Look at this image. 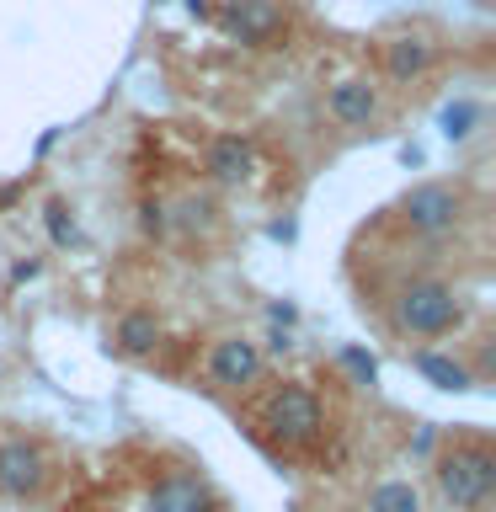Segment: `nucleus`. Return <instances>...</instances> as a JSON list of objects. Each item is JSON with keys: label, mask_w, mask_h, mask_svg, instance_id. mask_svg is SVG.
I'll return each instance as SVG.
<instances>
[{"label": "nucleus", "mask_w": 496, "mask_h": 512, "mask_svg": "<svg viewBox=\"0 0 496 512\" xmlns=\"http://www.w3.org/2000/svg\"><path fill=\"white\" fill-rule=\"evenodd\" d=\"M432 486H438L443 507L454 512H486L496 496V448L486 438H454L432 459Z\"/></svg>", "instance_id": "nucleus-2"}, {"label": "nucleus", "mask_w": 496, "mask_h": 512, "mask_svg": "<svg viewBox=\"0 0 496 512\" xmlns=\"http://www.w3.org/2000/svg\"><path fill=\"white\" fill-rule=\"evenodd\" d=\"M219 27L230 32L235 43H246V48H278L283 11L272 6V0H230V6L219 11Z\"/></svg>", "instance_id": "nucleus-9"}, {"label": "nucleus", "mask_w": 496, "mask_h": 512, "mask_svg": "<svg viewBox=\"0 0 496 512\" xmlns=\"http://www.w3.org/2000/svg\"><path fill=\"white\" fill-rule=\"evenodd\" d=\"M256 171V144L246 134H214L203 144V176L214 187H240Z\"/></svg>", "instance_id": "nucleus-10"}, {"label": "nucleus", "mask_w": 496, "mask_h": 512, "mask_svg": "<svg viewBox=\"0 0 496 512\" xmlns=\"http://www.w3.org/2000/svg\"><path fill=\"white\" fill-rule=\"evenodd\" d=\"M166 342V326H160L155 310H123L112 320V347L123 358H155V347Z\"/></svg>", "instance_id": "nucleus-12"}, {"label": "nucleus", "mask_w": 496, "mask_h": 512, "mask_svg": "<svg viewBox=\"0 0 496 512\" xmlns=\"http://www.w3.org/2000/svg\"><path fill=\"white\" fill-rule=\"evenodd\" d=\"M176 208H182V214H176V224H182V230H208V224H214V214H219V208L208 203V198H198V192H192V198H182Z\"/></svg>", "instance_id": "nucleus-16"}, {"label": "nucleus", "mask_w": 496, "mask_h": 512, "mask_svg": "<svg viewBox=\"0 0 496 512\" xmlns=\"http://www.w3.org/2000/svg\"><path fill=\"white\" fill-rule=\"evenodd\" d=\"M144 512H214V491L198 470H166L150 486Z\"/></svg>", "instance_id": "nucleus-11"}, {"label": "nucleus", "mask_w": 496, "mask_h": 512, "mask_svg": "<svg viewBox=\"0 0 496 512\" xmlns=\"http://www.w3.org/2000/svg\"><path fill=\"white\" fill-rule=\"evenodd\" d=\"M262 374H267V352L256 347L251 336H219V342H208V358H203L208 390L235 395V390L262 384Z\"/></svg>", "instance_id": "nucleus-5"}, {"label": "nucleus", "mask_w": 496, "mask_h": 512, "mask_svg": "<svg viewBox=\"0 0 496 512\" xmlns=\"http://www.w3.org/2000/svg\"><path fill=\"white\" fill-rule=\"evenodd\" d=\"M443 48L427 38V32H390V38L379 43V64L384 75L395 80V86H416V80H427L438 70Z\"/></svg>", "instance_id": "nucleus-8"}, {"label": "nucleus", "mask_w": 496, "mask_h": 512, "mask_svg": "<svg viewBox=\"0 0 496 512\" xmlns=\"http://www.w3.org/2000/svg\"><path fill=\"white\" fill-rule=\"evenodd\" d=\"M326 118L336 128H347V134H368V128H379V118H384V96H379L374 80L342 75L326 86Z\"/></svg>", "instance_id": "nucleus-7"}, {"label": "nucleus", "mask_w": 496, "mask_h": 512, "mask_svg": "<svg viewBox=\"0 0 496 512\" xmlns=\"http://www.w3.org/2000/svg\"><path fill=\"white\" fill-rule=\"evenodd\" d=\"M464 214H470V198H464V187H454V182H416V187L400 192L395 208H390V219L416 240L454 235L464 224Z\"/></svg>", "instance_id": "nucleus-3"}, {"label": "nucleus", "mask_w": 496, "mask_h": 512, "mask_svg": "<svg viewBox=\"0 0 496 512\" xmlns=\"http://www.w3.org/2000/svg\"><path fill=\"white\" fill-rule=\"evenodd\" d=\"M363 512H427V496H422V486L390 475V480H374V486H368Z\"/></svg>", "instance_id": "nucleus-13"}, {"label": "nucleus", "mask_w": 496, "mask_h": 512, "mask_svg": "<svg viewBox=\"0 0 496 512\" xmlns=\"http://www.w3.org/2000/svg\"><path fill=\"white\" fill-rule=\"evenodd\" d=\"M48 235H54V246H75V219L64 203H48Z\"/></svg>", "instance_id": "nucleus-17"}, {"label": "nucleus", "mask_w": 496, "mask_h": 512, "mask_svg": "<svg viewBox=\"0 0 496 512\" xmlns=\"http://www.w3.org/2000/svg\"><path fill=\"white\" fill-rule=\"evenodd\" d=\"M411 363H416V374L427 384H438V390H454V395L475 390V374L459 358H448V352H411Z\"/></svg>", "instance_id": "nucleus-14"}, {"label": "nucleus", "mask_w": 496, "mask_h": 512, "mask_svg": "<svg viewBox=\"0 0 496 512\" xmlns=\"http://www.w3.org/2000/svg\"><path fill=\"white\" fill-rule=\"evenodd\" d=\"M464 320V294L438 272H411L390 294V331L400 342H432Z\"/></svg>", "instance_id": "nucleus-1"}, {"label": "nucleus", "mask_w": 496, "mask_h": 512, "mask_svg": "<svg viewBox=\"0 0 496 512\" xmlns=\"http://www.w3.org/2000/svg\"><path fill=\"white\" fill-rule=\"evenodd\" d=\"M48 454L43 443L32 438H6L0 443V496L6 502H38V496L48 491Z\"/></svg>", "instance_id": "nucleus-6"}, {"label": "nucleus", "mask_w": 496, "mask_h": 512, "mask_svg": "<svg viewBox=\"0 0 496 512\" xmlns=\"http://www.w3.org/2000/svg\"><path fill=\"white\" fill-rule=\"evenodd\" d=\"M262 427L283 448H310L320 432H326V406H320L315 384H304V379L272 384L267 400H262Z\"/></svg>", "instance_id": "nucleus-4"}, {"label": "nucleus", "mask_w": 496, "mask_h": 512, "mask_svg": "<svg viewBox=\"0 0 496 512\" xmlns=\"http://www.w3.org/2000/svg\"><path fill=\"white\" fill-rule=\"evenodd\" d=\"M438 123H443V139L464 144V139H470L480 123H486V107L470 102V96H459V102H448V107H443V118H438Z\"/></svg>", "instance_id": "nucleus-15"}]
</instances>
